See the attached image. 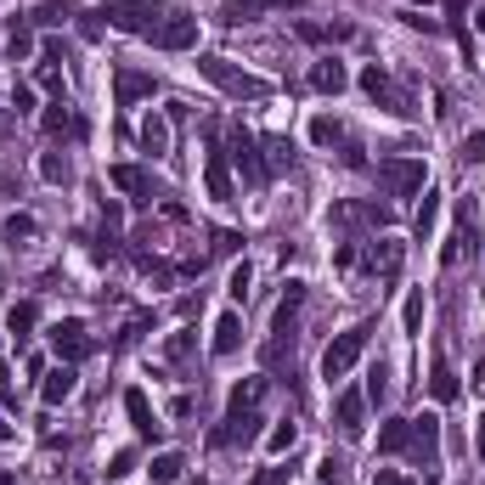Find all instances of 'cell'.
Masks as SVG:
<instances>
[{
  "mask_svg": "<svg viewBox=\"0 0 485 485\" xmlns=\"http://www.w3.org/2000/svg\"><path fill=\"white\" fill-rule=\"evenodd\" d=\"M260 400H265V378H243L226 400V429H215V446H248L260 435Z\"/></svg>",
  "mask_w": 485,
  "mask_h": 485,
  "instance_id": "6da1fadb",
  "label": "cell"
},
{
  "mask_svg": "<svg viewBox=\"0 0 485 485\" xmlns=\"http://www.w3.org/2000/svg\"><path fill=\"white\" fill-rule=\"evenodd\" d=\"M170 12H175V6H164V0H108V6H102L108 29H119V34H147V40L170 23Z\"/></svg>",
  "mask_w": 485,
  "mask_h": 485,
  "instance_id": "7a4b0ae2",
  "label": "cell"
},
{
  "mask_svg": "<svg viewBox=\"0 0 485 485\" xmlns=\"http://www.w3.org/2000/svg\"><path fill=\"white\" fill-rule=\"evenodd\" d=\"M198 74L209 79V85H220L226 96H238V102H260V96H271V79H260V74H243V68H231L226 57H198Z\"/></svg>",
  "mask_w": 485,
  "mask_h": 485,
  "instance_id": "3957f363",
  "label": "cell"
},
{
  "mask_svg": "<svg viewBox=\"0 0 485 485\" xmlns=\"http://www.w3.org/2000/svg\"><path fill=\"white\" fill-rule=\"evenodd\" d=\"M367 333H373V322H355V328H345L339 339L322 350V378H328V384H333V378H350V367L362 362V350H367Z\"/></svg>",
  "mask_w": 485,
  "mask_h": 485,
  "instance_id": "277c9868",
  "label": "cell"
},
{
  "mask_svg": "<svg viewBox=\"0 0 485 485\" xmlns=\"http://www.w3.org/2000/svg\"><path fill=\"white\" fill-rule=\"evenodd\" d=\"M378 186L390 198H412L424 186V158H378Z\"/></svg>",
  "mask_w": 485,
  "mask_h": 485,
  "instance_id": "5b68a950",
  "label": "cell"
},
{
  "mask_svg": "<svg viewBox=\"0 0 485 485\" xmlns=\"http://www.w3.org/2000/svg\"><path fill=\"white\" fill-rule=\"evenodd\" d=\"M226 158H231V164H238V170H243V181H248V186H265V181H271V164L260 158V141L248 136L243 124H238V130H231V153H226Z\"/></svg>",
  "mask_w": 485,
  "mask_h": 485,
  "instance_id": "8992f818",
  "label": "cell"
},
{
  "mask_svg": "<svg viewBox=\"0 0 485 485\" xmlns=\"http://www.w3.org/2000/svg\"><path fill=\"white\" fill-rule=\"evenodd\" d=\"M412 457L424 469V480H435V469H440V418L435 412L412 418Z\"/></svg>",
  "mask_w": 485,
  "mask_h": 485,
  "instance_id": "52a82bcc",
  "label": "cell"
},
{
  "mask_svg": "<svg viewBox=\"0 0 485 485\" xmlns=\"http://www.w3.org/2000/svg\"><path fill=\"white\" fill-rule=\"evenodd\" d=\"M362 91L378 102V108H390V113H412L407 96H400V85L390 79V68H378V62H367V68H362Z\"/></svg>",
  "mask_w": 485,
  "mask_h": 485,
  "instance_id": "ba28073f",
  "label": "cell"
},
{
  "mask_svg": "<svg viewBox=\"0 0 485 485\" xmlns=\"http://www.w3.org/2000/svg\"><path fill=\"white\" fill-rule=\"evenodd\" d=\"M153 46H158V51H186V46H198V17H193V12H170V23L153 34Z\"/></svg>",
  "mask_w": 485,
  "mask_h": 485,
  "instance_id": "9c48e42d",
  "label": "cell"
},
{
  "mask_svg": "<svg viewBox=\"0 0 485 485\" xmlns=\"http://www.w3.org/2000/svg\"><path fill=\"white\" fill-rule=\"evenodd\" d=\"M51 345H57L62 362H85V355H91V333H85V322H74V316H68V322L51 328Z\"/></svg>",
  "mask_w": 485,
  "mask_h": 485,
  "instance_id": "30bf717a",
  "label": "cell"
},
{
  "mask_svg": "<svg viewBox=\"0 0 485 485\" xmlns=\"http://www.w3.org/2000/svg\"><path fill=\"white\" fill-rule=\"evenodd\" d=\"M203 186H209V198H215V203H231V198H238V186H231V164H226V153H220V147H209Z\"/></svg>",
  "mask_w": 485,
  "mask_h": 485,
  "instance_id": "8fae6325",
  "label": "cell"
},
{
  "mask_svg": "<svg viewBox=\"0 0 485 485\" xmlns=\"http://www.w3.org/2000/svg\"><path fill=\"white\" fill-rule=\"evenodd\" d=\"M390 220V209H378V203H333L328 209V226H384Z\"/></svg>",
  "mask_w": 485,
  "mask_h": 485,
  "instance_id": "7c38bea8",
  "label": "cell"
},
{
  "mask_svg": "<svg viewBox=\"0 0 485 485\" xmlns=\"http://www.w3.org/2000/svg\"><path fill=\"white\" fill-rule=\"evenodd\" d=\"M136 147H141L147 158H164V153H170V119L147 113V119H141V130H136Z\"/></svg>",
  "mask_w": 485,
  "mask_h": 485,
  "instance_id": "4fadbf2b",
  "label": "cell"
},
{
  "mask_svg": "<svg viewBox=\"0 0 485 485\" xmlns=\"http://www.w3.org/2000/svg\"><path fill=\"white\" fill-rule=\"evenodd\" d=\"M333 418H339V429H345V435H362V429H367V395L345 390L339 400H333Z\"/></svg>",
  "mask_w": 485,
  "mask_h": 485,
  "instance_id": "5bb4252c",
  "label": "cell"
},
{
  "mask_svg": "<svg viewBox=\"0 0 485 485\" xmlns=\"http://www.w3.org/2000/svg\"><path fill=\"white\" fill-rule=\"evenodd\" d=\"M108 181L119 186V193H130L136 203H147V198H153V175H147V170H136V164H113V170H108Z\"/></svg>",
  "mask_w": 485,
  "mask_h": 485,
  "instance_id": "9a60e30c",
  "label": "cell"
},
{
  "mask_svg": "<svg viewBox=\"0 0 485 485\" xmlns=\"http://www.w3.org/2000/svg\"><path fill=\"white\" fill-rule=\"evenodd\" d=\"M124 412H130V424H136V435H141V440H158V429H164V424H158V412L147 407V395H141V390H124Z\"/></svg>",
  "mask_w": 485,
  "mask_h": 485,
  "instance_id": "2e32d148",
  "label": "cell"
},
{
  "mask_svg": "<svg viewBox=\"0 0 485 485\" xmlns=\"http://www.w3.org/2000/svg\"><path fill=\"white\" fill-rule=\"evenodd\" d=\"M74 384H79L74 362H62V367H51V373H46V384H40V400H46V407H62V400L74 395Z\"/></svg>",
  "mask_w": 485,
  "mask_h": 485,
  "instance_id": "e0dca14e",
  "label": "cell"
},
{
  "mask_svg": "<svg viewBox=\"0 0 485 485\" xmlns=\"http://www.w3.org/2000/svg\"><path fill=\"white\" fill-rule=\"evenodd\" d=\"M283 0H220V23H255V17H271Z\"/></svg>",
  "mask_w": 485,
  "mask_h": 485,
  "instance_id": "ac0fdd59",
  "label": "cell"
},
{
  "mask_svg": "<svg viewBox=\"0 0 485 485\" xmlns=\"http://www.w3.org/2000/svg\"><path fill=\"white\" fill-rule=\"evenodd\" d=\"M113 91H119V108H130V102H141V96H153V74L119 68V74H113Z\"/></svg>",
  "mask_w": 485,
  "mask_h": 485,
  "instance_id": "d6986e66",
  "label": "cell"
},
{
  "mask_svg": "<svg viewBox=\"0 0 485 485\" xmlns=\"http://www.w3.org/2000/svg\"><path fill=\"white\" fill-rule=\"evenodd\" d=\"M400 260H407V248H400L395 238L373 243V255H367V265H373V271H378V277H384V283H390V277H400Z\"/></svg>",
  "mask_w": 485,
  "mask_h": 485,
  "instance_id": "ffe728a7",
  "label": "cell"
},
{
  "mask_svg": "<svg viewBox=\"0 0 485 485\" xmlns=\"http://www.w3.org/2000/svg\"><path fill=\"white\" fill-rule=\"evenodd\" d=\"M310 85H316V91H328V96H339V91L350 85L345 62H333V57H322V62H316V68H310Z\"/></svg>",
  "mask_w": 485,
  "mask_h": 485,
  "instance_id": "44dd1931",
  "label": "cell"
},
{
  "mask_svg": "<svg viewBox=\"0 0 485 485\" xmlns=\"http://www.w3.org/2000/svg\"><path fill=\"white\" fill-rule=\"evenodd\" d=\"M457 373H452V362H446V355H435V367H429V395L440 400V407H446V400H457Z\"/></svg>",
  "mask_w": 485,
  "mask_h": 485,
  "instance_id": "7402d4cb",
  "label": "cell"
},
{
  "mask_svg": "<svg viewBox=\"0 0 485 485\" xmlns=\"http://www.w3.org/2000/svg\"><path fill=\"white\" fill-rule=\"evenodd\" d=\"M68 17H79V6H74V0H40V6L29 12V23H40V29H57V23H68Z\"/></svg>",
  "mask_w": 485,
  "mask_h": 485,
  "instance_id": "603a6c76",
  "label": "cell"
},
{
  "mask_svg": "<svg viewBox=\"0 0 485 485\" xmlns=\"http://www.w3.org/2000/svg\"><path fill=\"white\" fill-rule=\"evenodd\" d=\"M238 345H243V316H238V310H226L220 322H215V355H231Z\"/></svg>",
  "mask_w": 485,
  "mask_h": 485,
  "instance_id": "cb8c5ba5",
  "label": "cell"
},
{
  "mask_svg": "<svg viewBox=\"0 0 485 485\" xmlns=\"http://www.w3.org/2000/svg\"><path fill=\"white\" fill-rule=\"evenodd\" d=\"M407 446H412V424H407V418H390V424L378 429V452L395 457V452H407Z\"/></svg>",
  "mask_w": 485,
  "mask_h": 485,
  "instance_id": "d4e9b609",
  "label": "cell"
},
{
  "mask_svg": "<svg viewBox=\"0 0 485 485\" xmlns=\"http://www.w3.org/2000/svg\"><path fill=\"white\" fill-rule=\"evenodd\" d=\"M293 34L310 40V46H328V40H350L355 29L350 23H293Z\"/></svg>",
  "mask_w": 485,
  "mask_h": 485,
  "instance_id": "484cf974",
  "label": "cell"
},
{
  "mask_svg": "<svg viewBox=\"0 0 485 485\" xmlns=\"http://www.w3.org/2000/svg\"><path fill=\"white\" fill-rule=\"evenodd\" d=\"M34 322H40V305H34V300H17V305L6 310V328H12V339H29V333H34Z\"/></svg>",
  "mask_w": 485,
  "mask_h": 485,
  "instance_id": "4316f807",
  "label": "cell"
},
{
  "mask_svg": "<svg viewBox=\"0 0 485 485\" xmlns=\"http://www.w3.org/2000/svg\"><path fill=\"white\" fill-rule=\"evenodd\" d=\"M181 469H186V457H181V452H158V457H153V469H147V474H153L158 485H175V480H181Z\"/></svg>",
  "mask_w": 485,
  "mask_h": 485,
  "instance_id": "83f0119b",
  "label": "cell"
},
{
  "mask_svg": "<svg viewBox=\"0 0 485 485\" xmlns=\"http://www.w3.org/2000/svg\"><path fill=\"white\" fill-rule=\"evenodd\" d=\"M435 220H440V198H435V193H424V209H418V220H412V231H418V243H429V231H435Z\"/></svg>",
  "mask_w": 485,
  "mask_h": 485,
  "instance_id": "f1b7e54d",
  "label": "cell"
},
{
  "mask_svg": "<svg viewBox=\"0 0 485 485\" xmlns=\"http://www.w3.org/2000/svg\"><path fill=\"white\" fill-rule=\"evenodd\" d=\"M6 51H12V57H29V51H34V34H29V17H12V34H6Z\"/></svg>",
  "mask_w": 485,
  "mask_h": 485,
  "instance_id": "f546056e",
  "label": "cell"
},
{
  "mask_svg": "<svg viewBox=\"0 0 485 485\" xmlns=\"http://www.w3.org/2000/svg\"><path fill=\"white\" fill-rule=\"evenodd\" d=\"M29 238H40V220L34 215H12L6 220V243L17 248V243H29Z\"/></svg>",
  "mask_w": 485,
  "mask_h": 485,
  "instance_id": "4dcf8cb0",
  "label": "cell"
},
{
  "mask_svg": "<svg viewBox=\"0 0 485 485\" xmlns=\"http://www.w3.org/2000/svg\"><path fill=\"white\" fill-rule=\"evenodd\" d=\"M40 175H46L51 186H68V158L62 153H40Z\"/></svg>",
  "mask_w": 485,
  "mask_h": 485,
  "instance_id": "1f68e13d",
  "label": "cell"
},
{
  "mask_svg": "<svg viewBox=\"0 0 485 485\" xmlns=\"http://www.w3.org/2000/svg\"><path fill=\"white\" fill-rule=\"evenodd\" d=\"M248 283H255V271H248V260H243V265H231V277H226V293H231V300L243 305V300H248Z\"/></svg>",
  "mask_w": 485,
  "mask_h": 485,
  "instance_id": "d6a6232c",
  "label": "cell"
},
{
  "mask_svg": "<svg viewBox=\"0 0 485 485\" xmlns=\"http://www.w3.org/2000/svg\"><path fill=\"white\" fill-rule=\"evenodd\" d=\"M310 141H316V147H333V141H339V119H328V113H322V119L310 124Z\"/></svg>",
  "mask_w": 485,
  "mask_h": 485,
  "instance_id": "836d02e7",
  "label": "cell"
},
{
  "mask_svg": "<svg viewBox=\"0 0 485 485\" xmlns=\"http://www.w3.org/2000/svg\"><path fill=\"white\" fill-rule=\"evenodd\" d=\"M293 440H300V429H293V424H277V429L265 435V446H271V452H293Z\"/></svg>",
  "mask_w": 485,
  "mask_h": 485,
  "instance_id": "e575fe53",
  "label": "cell"
},
{
  "mask_svg": "<svg viewBox=\"0 0 485 485\" xmlns=\"http://www.w3.org/2000/svg\"><path fill=\"white\" fill-rule=\"evenodd\" d=\"M164 355H170V362H186V355H193V333H170V339H164Z\"/></svg>",
  "mask_w": 485,
  "mask_h": 485,
  "instance_id": "d590c367",
  "label": "cell"
},
{
  "mask_svg": "<svg viewBox=\"0 0 485 485\" xmlns=\"http://www.w3.org/2000/svg\"><path fill=\"white\" fill-rule=\"evenodd\" d=\"M265 153H271V170H283V164H293V147L283 136H265Z\"/></svg>",
  "mask_w": 485,
  "mask_h": 485,
  "instance_id": "8d00e7d4",
  "label": "cell"
},
{
  "mask_svg": "<svg viewBox=\"0 0 485 485\" xmlns=\"http://www.w3.org/2000/svg\"><path fill=\"white\" fill-rule=\"evenodd\" d=\"M400 322H407V333H418V328H424V293H412V300H407Z\"/></svg>",
  "mask_w": 485,
  "mask_h": 485,
  "instance_id": "74e56055",
  "label": "cell"
},
{
  "mask_svg": "<svg viewBox=\"0 0 485 485\" xmlns=\"http://www.w3.org/2000/svg\"><path fill=\"white\" fill-rule=\"evenodd\" d=\"M463 158H469V164H485V130L463 136Z\"/></svg>",
  "mask_w": 485,
  "mask_h": 485,
  "instance_id": "f35d334b",
  "label": "cell"
},
{
  "mask_svg": "<svg viewBox=\"0 0 485 485\" xmlns=\"http://www.w3.org/2000/svg\"><path fill=\"white\" fill-rule=\"evenodd\" d=\"M136 469V452H113V463H108V480H124Z\"/></svg>",
  "mask_w": 485,
  "mask_h": 485,
  "instance_id": "ab89813d",
  "label": "cell"
},
{
  "mask_svg": "<svg viewBox=\"0 0 485 485\" xmlns=\"http://www.w3.org/2000/svg\"><path fill=\"white\" fill-rule=\"evenodd\" d=\"M400 23H407V29H424V34H440V23H435V17H424V12H400Z\"/></svg>",
  "mask_w": 485,
  "mask_h": 485,
  "instance_id": "60d3db41",
  "label": "cell"
},
{
  "mask_svg": "<svg viewBox=\"0 0 485 485\" xmlns=\"http://www.w3.org/2000/svg\"><path fill=\"white\" fill-rule=\"evenodd\" d=\"M322 485H345V463L339 457H322Z\"/></svg>",
  "mask_w": 485,
  "mask_h": 485,
  "instance_id": "b9f144b4",
  "label": "cell"
},
{
  "mask_svg": "<svg viewBox=\"0 0 485 485\" xmlns=\"http://www.w3.org/2000/svg\"><path fill=\"white\" fill-rule=\"evenodd\" d=\"M248 485H288V469H260Z\"/></svg>",
  "mask_w": 485,
  "mask_h": 485,
  "instance_id": "7bdbcfd3",
  "label": "cell"
},
{
  "mask_svg": "<svg viewBox=\"0 0 485 485\" xmlns=\"http://www.w3.org/2000/svg\"><path fill=\"white\" fill-rule=\"evenodd\" d=\"M29 108H34V91L17 85V91H12V113H29Z\"/></svg>",
  "mask_w": 485,
  "mask_h": 485,
  "instance_id": "ee69618b",
  "label": "cell"
},
{
  "mask_svg": "<svg viewBox=\"0 0 485 485\" xmlns=\"http://www.w3.org/2000/svg\"><path fill=\"white\" fill-rule=\"evenodd\" d=\"M141 333H147V316H136V322H130V328H124V333H119V345H136V339H141Z\"/></svg>",
  "mask_w": 485,
  "mask_h": 485,
  "instance_id": "f6af8a7d",
  "label": "cell"
},
{
  "mask_svg": "<svg viewBox=\"0 0 485 485\" xmlns=\"http://www.w3.org/2000/svg\"><path fill=\"white\" fill-rule=\"evenodd\" d=\"M384 378H390V373H384V367H378V373H373V378H367V395H373V400H384V390H390V384H384Z\"/></svg>",
  "mask_w": 485,
  "mask_h": 485,
  "instance_id": "bcb514c9",
  "label": "cell"
},
{
  "mask_svg": "<svg viewBox=\"0 0 485 485\" xmlns=\"http://www.w3.org/2000/svg\"><path fill=\"white\" fill-rule=\"evenodd\" d=\"M215 248H220V255H231V248H243V238H238V231H220Z\"/></svg>",
  "mask_w": 485,
  "mask_h": 485,
  "instance_id": "7dc6e473",
  "label": "cell"
},
{
  "mask_svg": "<svg viewBox=\"0 0 485 485\" xmlns=\"http://www.w3.org/2000/svg\"><path fill=\"white\" fill-rule=\"evenodd\" d=\"M378 485H418V480H407V474H395V469H378Z\"/></svg>",
  "mask_w": 485,
  "mask_h": 485,
  "instance_id": "c3c4849f",
  "label": "cell"
},
{
  "mask_svg": "<svg viewBox=\"0 0 485 485\" xmlns=\"http://www.w3.org/2000/svg\"><path fill=\"white\" fill-rule=\"evenodd\" d=\"M0 400H12V367L0 362Z\"/></svg>",
  "mask_w": 485,
  "mask_h": 485,
  "instance_id": "681fc988",
  "label": "cell"
},
{
  "mask_svg": "<svg viewBox=\"0 0 485 485\" xmlns=\"http://www.w3.org/2000/svg\"><path fill=\"white\" fill-rule=\"evenodd\" d=\"M474 452H480V463H485V412H480V435H474Z\"/></svg>",
  "mask_w": 485,
  "mask_h": 485,
  "instance_id": "f907efd6",
  "label": "cell"
},
{
  "mask_svg": "<svg viewBox=\"0 0 485 485\" xmlns=\"http://www.w3.org/2000/svg\"><path fill=\"white\" fill-rule=\"evenodd\" d=\"M12 119H17V113H0V141H6V136H12Z\"/></svg>",
  "mask_w": 485,
  "mask_h": 485,
  "instance_id": "816d5d0a",
  "label": "cell"
},
{
  "mask_svg": "<svg viewBox=\"0 0 485 485\" xmlns=\"http://www.w3.org/2000/svg\"><path fill=\"white\" fill-rule=\"evenodd\" d=\"M0 440H12V424H6V418H0Z\"/></svg>",
  "mask_w": 485,
  "mask_h": 485,
  "instance_id": "f5cc1de1",
  "label": "cell"
},
{
  "mask_svg": "<svg viewBox=\"0 0 485 485\" xmlns=\"http://www.w3.org/2000/svg\"><path fill=\"white\" fill-rule=\"evenodd\" d=\"M474 23H480V29H485V6H480V17H474Z\"/></svg>",
  "mask_w": 485,
  "mask_h": 485,
  "instance_id": "db71d44e",
  "label": "cell"
}]
</instances>
